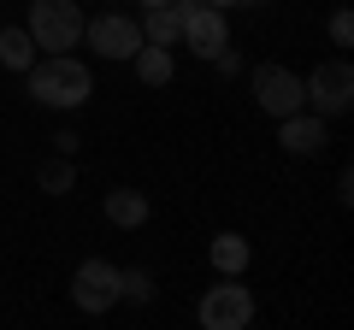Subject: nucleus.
<instances>
[{
	"label": "nucleus",
	"mask_w": 354,
	"mask_h": 330,
	"mask_svg": "<svg viewBox=\"0 0 354 330\" xmlns=\"http://www.w3.org/2000/svg\"><path fill=\"white\" fill-rule=\"evenodd\" d=\"M88 95H95V77L71 53H48L41 65H30V101L48 113H77V106H88Z\"/></svg>",
	"instance_id": "nucleus-1"
},
{
	"label": "nucleus",
	"mask_w": 354,
	"mask_h": 330,
	"mask_svg": "<svg viewBox=\"0 0 354 330\" xmlns=\"http://www.w3.org/2000/svg\"><path fill=\"white\" fill-rule=\"evenodd\" d=\"M30 41H36L41 53H71L77 41H83V6L77 0H36L24 18Z\"/></svg>",
	"instance_id": "nucleus-2"
},
{
	"label": "nucleus",
	"mask_w": 354,
	"mask_h": 330,
	"mask_svg": "<svg viewBox=\"0 0 354 330\" xmlns=\"http://www.w3.org/2000/svg\"><path fill=\"white\" fill-rule=\"evenodd\" d=\"M248 83H254V101H260L266 118H290V113H301V106H307V89H301V77H295L290 65L260 59L248 71Z\"/></svg>",
	"instance_id": "nucleus-3"
},
{
	"label": "nucleus",
	"mask_w": 354,
	"mask_h": 330,
	"mask_svg": "<svg viewBox=\"0 0 354 330\" xmlns=\"http://www.w3.org/2000/svg\"><path fill=\"white\" fill-rule=\"evenodd\" d=\"M301 89H307V113L342 118L354 106V65L348 59H325L313 77H301Z\"/></svg>",
	"instance_id": "nucleus-4"
},
{
	"label": "nucleus",
	"mask_w": 354,
	"mask_h": 330,
	"mask_svg": "<svg viewBox=\"0 0 354 330\" xmlns=\"http://www.w3.org/2000/svg\"><path fill=\"white\" fill-rule=\"evenodd\" d=\"M201 324H207V330H242V324H254V295H248V283H242V278H218L213 289L201 295Z\"/></svg>",
	"instance_id": "nucleus-5"
},
{
	"label": "nucleus",
	"mask_w": 354,
	"mask_h": 330,
	"mask_svg": "<svg viewBox=\"0 0 354 330\" xmlns=\"http://www.w3.org/2000/svg\"><path fill=\"white\" fill-rule=\"evenodd\" d=\"M83 41H88V53H101V59H130V53L142 48V24L130 12H95L83 24Z\"/></svg>",
	"instance_id": "nucleus-6"
},
{
	"label": "nucleus",
	"mask_w": 354,
	"mask_h": 330,
	"mask_svg": "<svg viewBox=\"0 0 354 330\" xmlns=\"http://www.w3.org/2000/svg\"><path fill=\"white\" fill-rule=\"evenodd\" d=\"M71 301L83 313H113L118 307V266L113 260H83L71 278Z\"/></svg>",
	"instance_id": "nucleus-7"
},
{
	"label": "nucleus",
	"mask_w": 354,
	"mask_h": 330,
	"mask_svg": "<svg viewBox=\"0 0 354 330\" xmlns=\"http://www.w3.org/2000/svg\"><path fill=\"white\" fill-rule=\"evenodd\" d=\"M177 41H183L195 59H213V53L230 41V24H225V12H218V6L189 0V12H183V36H177Z\"/></svg>",
	"instance_id": "nucleus-8"
},
{
	"label": "nucleus",
	"mask_w": 354,
	"mask_h": 330,
	"mask_svg": "<svg viewBox=\"0 0 354 330\" xmlns=\"http://www.w3.org/2000/svg\"><path fill=\"white\" fill-rule=\"evenodd\" d=\"M330 118H319V113H307V106H301V113H290V118H278V148L283 153H295V159H307V153H319V148H325V142H330Z\"/></svg>",
	"instance_id": "nucleus-9"
},
{
	"label": "nucleus",
	"mask_w": 354,
	"mask_h": 330,
	"mask_svg": "<svg viewBox=\"0 0 354 330\" xmlns=\"http://www.w3.org/2000/svg\"><path fill=\"white\" fill-rule=\"evenodd\" d=\"M207 260H213L218 278H242V271H248V260H254V248H248V236H236V230H218L213 248H207Z\"/></svg>",
	"instance_id": "nucleus-10"
},
{
	"label": "nucleus",
	"mask_w": 354,
	"mask_h": 330,
	"mask_svg": "<svg viewBox=\"0 0 354 330\" xmlns=\"http://www.w3.org/2000/svg\"><path fill=\"white\" fill-rule=\"evenodd\" d=\"M106 218H113L118 230H142V224H148V195L130 189V183L113 189V195H106Z\"/></svg>",
	"instance_id": "nucleus-11"
},
{
	"label": "nucleus",
	"mask_w": 354,
	"mask_h": 330,
	"mask_svg": "<svg viewBox=\"0 0 354 330\" xmlns=\"http://www.w3.org/2000/svg\"><path fill=\"white\" fill-rule=\"evenodd\" d=\"M130 59H136V77L148 83V89L171 83V48H160V41H142V48L130 53Z\"/></svg>",
	"instance_id": "nucleus-12"
},
{
	"label": "nucleus",
	"mask_w": 354,
	"mask_h": 330,
	"mask_svg": "<svg viewBox=\"0 0 354 330\" xmlns=\"http://www.w3.org/2000/svg\"><path fill=\"white\" fill-rule=\"evenodd\" d=\"M36 189H41V195H71V189H77V165H71V153H53V159L36 165Z\"/></svg>",
	"instance_id": "nucleus-13"
},
{
	"label": "nucleus",
	"mask_w": 354,
	"mask_h": 330,
	"mask_svg": "<svg viewBox=\"0 0 354 330\" xmlns=\"http://www.w3.org/2000/svg\"><path fill=\"white\" fill-rule=\"evenodd\" d=\"M0 65H6V71H30V65H36V41H30L24 24L0 30Z\"/></svg>",
	"instance_id": "nucleus-14"
},
{
	"label": "nucleus",
	"mask_w": 354,
	"mask_h": 330,
	"mask_svg": "<svg viewBox=\"0 0 354 330\" xmlns=\"http://www.w3.org/2000/svg\"><path fill=\"white\" fill-rule=\"evenodd\" d=\"M118 301H136V307H148V301H153V278H148L142 266L118 271Z\"/></svg>",
	"instance_id": "nucleus-15"
},
{
	"label": "nucleus",
	"mask_w": 354,
	"mask_h": 330,
	"mask_svg": "<svg viewBox=\"0 0 354 330\" xmlns=\"http://www.w3.org/2000/svg\"><path fill=\"white\" fill-rule=\"evenodd\" d=\"M330 41H337L342 53L354 48V12H330Z\"/></svg>",
	"instance_id": "nucleus-16"
},
{
	"label": "nucleus",
	"mask_w": 354,
	"mask_h": 330,
	"mask_svg": "<svg viewBox=\"0 0 354 330\" xmlns=\"http://www.w3.org/2000/svg\"><path fill=\"white\" fill-rule=\"evenodd\" d=\"M213 65H218V77H236V71H242V53H236V48L225 41V48L213 53Z\"/></svg>",
	"instance_id": "nucleus-17"
},
{
	"label": "nucleus",
	"mask_w": 354,
	"mask_h": 330,
	"mask_svg": "<svg viewBox=\"0 0 354 330\" xmlns=\"http://www.w3.org/2000/svg\"><path fill=\"white\" fill-rule=\"evenodd\" d=\"M77 148H83L77 130H53V153H71V159H77Z\"/></svg>",
	"instance_id": "nucleus-18"
},
{
	"label": "nucleus",
	"mask_w": 354,
	"mask_h": 330,
	"mask_svg": "<svg viewBox=\"0 0 354 330\" xmlns=\"http://www.w3.org/2000/svg\"><path fill=\"white\" fill-rule=\"evenodd\" d=\"M207 6H218V12H230V6H248V0H207Z\"/></svg>",
	"instance_id": "nucleus-19"
},
{
	"label": "nucleus",
	"mask_w": 354,
	"mask_h": 330,
	"mask_svg": "<svg viewBox=\"0 0 354 330\" xmlns=\"http://www.w3.org/2000/svg\"><path fill=\"white\" fill-rule=\"evenodd\" d=\"M248 6H278V0H248Z\"/></svg>",
	"instance_id": "nucleus-20"
},
{
	"label": "nucleus",
	"mask_w": 354,
	"mask_h": 330,
	"mask_svg": "<svg viewBox=\"0 0 354 330\" xmlns=\"http://www.w3.org/2000/svg\"><path fill=\"white\" fill-rule=\"evenodd\" d=\"M136 6H160V0H136Z\"/></svg>",
	"instance_id": "nucleus-21"
}]
</instances>
